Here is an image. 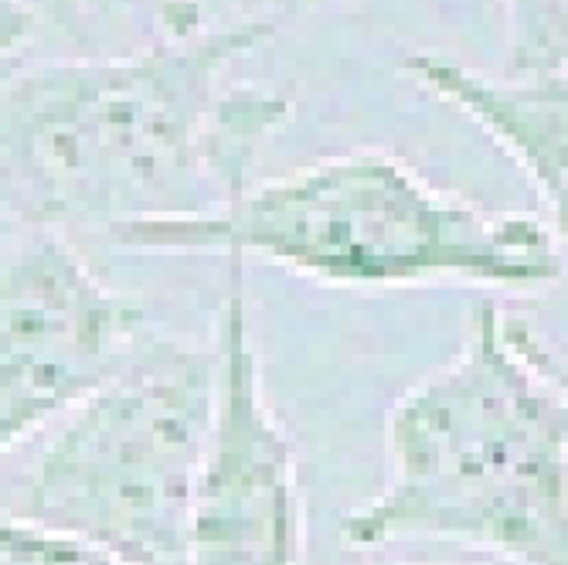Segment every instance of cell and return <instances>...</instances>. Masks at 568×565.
Segmentation results:
<instances>
[{
  "mask_svg": "<svg viewBox=\"0 0 568 565\" xmlns=\"http://www.w3.org/2000/svg\"><path fill=\"white\" fill-rule=\"evenodd\" d=\"M0 311L4 453L120 382L158 341L140 306L102 283L62 232L11 229Z\"/></svg>",
  "mask_w": 568,
  "mask_h": 565,
  "instance_id": "5b68a950",
  "label": "cell"
},
{
  "mask_svg": "<svg viewBox=\"0 0 568 565\" xmlns=\"http://www.w3.org/2000/svg\"><path fill=\"white\" fill-rule=\"evenodd\" d=\"M273 34L229 24L123 59L4 69V229L113 235L222 212L293 117L286 92L229 75Z\"/></svg>",
  "mask_w": 568,
  "mask_h": 565,
  "instance_id": "6da1fadb",
  "label": "cell"
},
{
  "mask_svg": "<svg viewBox=\"0 0 568 565\" xmlns=\"http://www.w3.org/2000/svg\"><path fill=\"white\" fill-rule=\"evenodd\" d=\"M510 331H514V337H518V344L535 357V362H538V365H541V369L558 382V389L568 395V369H565V365L558 362V357H555V354H551V351H548V347L531 334V327H528L525 321H510Z\"/></svg>",
  "mask_w": 568,
  "mask_h": 565,
  "instance_id": "7c38bea8",
  "label": "cell"
},
{
  "mask_svg": "<svg viewBox=\"0 0 568 565\" xmlns=\"http://www.w3.org/2000/svg\"><path fill=\"white\" fill-rule=\"evenodd\" d=\"M402 69L521 164L548 209L551 235L568 249V72L487 79L439 56H408Z\"/></svg>",
  "mask_w": 568,
  "mask_h": 565,
  "instance_id": "52a82bcc",
  "label": "cell"
},
{
  "mask_svg": "<svg viewBox=\"0 0 568 565\" xmlns=\"http://www.w3.org/2000/svg\"><path fill=\"white\" fill-rule=\"evenodd\" d=\"M507 75L568 72V0H504Z\"/></svg>",
  "mask_w": 568,
  "mask_h": 565,
  "instance_id": "ba28073f",
  "label": "cell"
},
{
  "mask_svg": "<svg viewBox=\"0 0 568 565\" xmlns=\"http://www.w3.org/2000/svg\"><path fill=\"white\" fill-rule=\"evenodd\" d=\"M388 456V487L341 522L351 548L459 538L525 565H568V395L494 303L395 402Z\"/></svg>",
  "mask_w": 568,
  "mask_h": 565,
  "instance_id": "7a4b0ae2",
  "label": "cell"
},
{
  "mask_svg": "<svg viewBox=\"0 0 568 565\" xmlns=\"http://www.w3.org/2000/svg\"><path fill=\"white\" fill-rule=\"evenodd\" d=\"M219 416V351L158 337L69 413L4 518L72 535L126 565H191V518Z\"/></svg>",
  "mask_w": 568,
  "mask_h": 565,
  "instance_id": "277c9868",
  "label": "cell"
},
{
  "mask_svg": "<svg viewBox=\"0 0 568 565\" xmlns=\"http://www.w3.org/2000/svg\"><path fill=\"white\" fill-rule=\"evenodd\" d=\"M219 314V416L191 518V565H300L296 453L263 389L245 255H229Z\"/></svg>",
  "mask_w": 568,
  "mask_h": 565,
  "instance_id": "8992f818",
  "label": "cell"
},
{
  "mask_svg": "<svg viewBox=\"0 0 568 565\" xmlns=\"http://www.w3.org/2000/svg\"><path fill=\"white\" fill-rule=\"evenodd\" d=\"M126 249L255 255L327 286L395 290L474 283L541 290L561 276L555 235L518 212H484L433 188L385 150H354L252 184L212 215L140 222Z\"/></svg>",
  "mask_w": 568,
  "mask_h": 565,
  "instance_id": "3957f363",
  "label": "cell"
},
{
  "mask_svg": "<svg viewBox=\"0 0 568 565\" xmlns=\"http://www.w3.org/2000/svg\"><path fill=\"white\" fill-rule=\"evenodd\" d=\"M72 0H4V69L21 62L31 34L69 28Z\"/></svg>",
  "mask_w": 568,
  "mask_h": 565,
  "instance_id": "8fae6325",
  "label": "cell"
},
{
  "mask_svg": "<svg viewBox=\"0 0 568 565\" xmlns=\"http://www.w3.org/2000/svg\"><path fill=\"white\" fill-rule=\"evenodd\" d=\"M317 0H164V34H191L229 24H276L280 14H293Z\"/></svg>",
  "mask_w": 568,
  "mask_h": 565,
  "instance_id": "9c48e42d",
  "label": "cell"
},
{
  "mask_svg": "<svg viewBox=\"0 0 568 565\" xmlns=\"http://www.w3.org/2000/svg\"><path fill=\"white\" fill-rule=\"evenodd\" d=\"M0 565H126V562L82 538L48 532L18 518H4V528H0Z\"/></svg>",
  "mask_w": 568,
  "mask_h": 565,
  "instance_id": "30bf717a",
  "label": "cell"
}]
</instances>
